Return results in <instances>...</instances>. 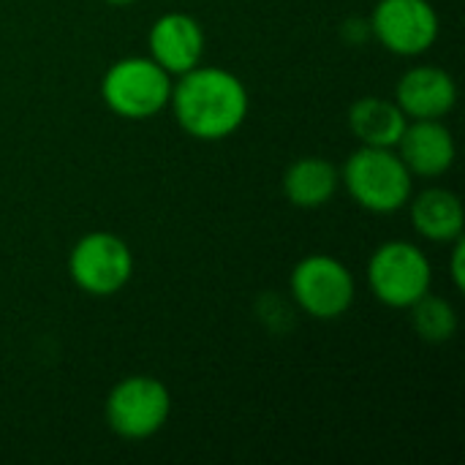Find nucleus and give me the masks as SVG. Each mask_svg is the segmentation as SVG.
<instances>
[{
    "label": "nucleus",
    "instance_id": "nucleus-5",
    "mask_svg": "<svg viewBox=\"0 0 465 465\" xmlns=\"http://www.w3.org/2000/svg\"><path fill=\"white\" fill-rule=\"evenodd\" d=\"M106 425L125 441L153 439L172 414V395L155 376H125L106 395Z\"/></svg>",
    "mask_w": 465,
    "mask_h": 465
},
{
    "label": "nucleus",
    "instance_id": "nucleus-6",
    "mask_svg": "<svg viewBox=\"0 0 465 465\" xmlns=\"http://www.w3.org/2000/svg\"><path fill=\"white\" fill-rule=\"evenodd\" d=\"M289 289L294 302L319 322H335L349 313L357 297L351 270L327 253H311L292 270Z\"/></svg>",
    "mask_w": 465,
    "mask_h": 465
},
{
    "label": "nucleus",
    "instance_id": "nucleus-17",
    "mask_svg": "<svg viewBox=\"0 0 465 465\" xmlns=\"http://www.w3.org/2000/svg\"><path fill=\"white\" fill-rule=\"evenodd\" d=\"M104 3H112V5H128V3H134V0H104Z\"/></svg>",
    "mask_w": 465,
    "mask_h": 465
},
{
    "label": "nucleus",
    "instance_id": "nucleus-12",
    "mask_svg": "<svg viewBox=\"0 0 465 465\" xmlns=\"http://www.w3.org/2000/svg\"><path fill=\"white\" fill-rule=\"evenodd\" d=\"M341 188V172L322 155L297 158L283 174V196L300 210L324 207Z\"/></svg>",
    "mask_w": 465,
    "mask_h": 465
},
{
    "label": "nucleus",
    "instance_id": "nucleus-16",
    "mask_svg": "<svg viewBox=\"0 0 465 465\" xmlns=\"http://www.w3.org/2000/svg\"><path fill=\"white\" fill-rule=\"evenodd\" d=\"M465 242L463 237L455 240V248H452V262H450V275H452V283L455 289H463L465 286Z\"/></svg>",
    "mask_w": 465,
    "mask_h": 465
},
{
    "label": "nucleus",
    "instance_id": "nucleus-8",
    "mask_svg": "<svg viewBox=\"0 0 465 465\" xmlns=\"http://www.w3.org/2000/svg\"><path fill=\"white\" fill-rule=\"evenodd\" d=\"M368 27L392 54L417 57L436 44L441 22L430 0H379Z\"/></svg>",
    "mask_w": 465,
    "mask_h": 465
},
{
    "label": "nucleus",
    "instance_id": "nucleus-10",
    "mask_svg": "<svg viewBox=\"0 0 465 465\" xmlns=\"http://www.w3.org/2000/svg\"><path fill=\"white\" fill-rule=\"evenodd\" d=\"M458 101V84L439 65L409 68L395 87V104L409 120H441Z\"/></svg>",
    "mask_w": 465,
    "mask_h": 465
},
{
    "label": "nucleus",
    "instance_id": "nucleus-13",
    "mask_svg": "<svg viewBox=\"0 0 465 465\" xmlns=\"http://www.w3.org/2000/svg\"><path fill=\"white\" fill-rule=\"evenodd\" d=\"M411 202V223L430 242H455L463 237L465 215L458 193L447 188H425Z\"/></svg>",
    "mask_w": 465,
    "mask_h": 465
},
{
    "label": "nucleus",
    "instance_id": "nucleus-15",
    "mask_svg": "<svg viewBox=\"0 0 465 465\" xmlns=\"http://www.w3.org/2000/svg\"><path fill=\"white\" fill-rule=\"evenodd\" d=\"M409 311H411V327H414V332L422 341H428V343H447V341L455 338V332H458V313H455V308L444 297H436V294L428 292Z\"/></svg>",
    "mask_w": 465,
    "mask_h": 465
},
{
    "label": "nucleus",
    "instance_id": "nucleus-14",
    "mask_svg": "<svg viewBox=\"0 0 465 465\" xmlns=\"http://www.w3.org/2000/svg\"><path fill=\"white\" fill-rule=\"evenodd\" d=\"M409 117L403 109L379 95H365L349 109V128L365 147H398Z\"/></svg>",
    "mask_w": 465,
    "mask_h": 465
},
{
    "label": "nucleus",
    "instance_id": "nucleus-2",
    "mask_svg": "<svg viewBox=\"0 0 465 465\" xmlns=\"http://www.w3.org/2000/svg\"><path fill=\"white\" fill-rule=\"evenodd\" d=\"M341 183L362 210L376 215H392L403 210L414 191V174L392 147L360 144V150L346 158Z\"/></svg>",
    "mask_w": 465,
    "mask_h": 465
},
{
    "label": "nucleus",
    "instance_id": "nucleus-9",
    "mask_svg": "<svg viewBox=\"0 0 465 465\" xmlns=\"http://www.w3.org/2000/svg\"><path fill=\"white\" fill-rule=\"evenodd\" d=\"M150 57L166 74H185L202 63L204 54V30L191 14H163L153 22L147 33Z\"/></svg>",
    "mask_w": 465,
    "mask_h": 465
},
{
    "label": "nucleus",
    "instance_id": "nucleus-11",
    "mask_svg": "<svg viewBox=\"0 0 465 465\" xmlns=\"http://www.w3.org/2000/svg\"><path fill=\"white\" fill-rule=\"evenodd\" d=\"M395 150L414 177H441L458 155L452 131L441 120H409Z\"/></svg>",
    "mask_w": 465,
    "mask_h": 465
},
{
    "label": "nucleus",
    "instance_id": "nucleus-7",
    "mask_svg": "<svg viewBox=\"0 0 465 465\" xmlns=\"http://www.w3.org/2000/svg\"><path fill=\"white\" fill-rule=\"evenodd\" d=\"M71 281L90 297H112L134 275V251L112 232H90L68 253Z\"/></svg>",
    "mask_w": 465,
    "mask_h": 465
},
{
    "label": "nucleus",
    "instance_id": "nucleus-3",
    "mask_svg": "<svg viewBox=\"0 0 465 465\" xmlns=\"http://www.w3.org/2000/svg\"><path fill=\"white\" fill-rule=\"evenodd\" d=\"M172 84V74L153 57H123L106 68L101 98L117 117L150 120L169 106Z\"/></svg>",
    "mask_w": 465,
    "mask_h": 465
},
{
    "label": "nucleus",
    "instance_id": "nucleus-4",
    "mask_svg": "<svg viewBox=\"0 0 465 465\" xmlns=\"http://www.w3.org/2000/svg\"><path fill=\"white\" fill-rule=\"evenodd\" d=\"M433 267L430 259L406 240H390L379 245L368 262V286L387 308H411L430 292Z\"/></svg>",
    "mask_w": 465,
    "mask_h": 465
},
{
    "label": "nucleus",
    "instance_id": "nucleus-1",
    "mask_svg": "<svg viewBox=\"0 0 465 465\" xmlns=\"http://www.w3.org/2000/svg\"><path fill=\"white\" fill-rule=\"evenodd\" d=\"M169 106L177 125L202 142H218L242 128L251 98L245 82L218 65H196L172 84Z\"/></svg>",
    "mask_w": 465,
    "mask_h": 465
}]
</instances>
